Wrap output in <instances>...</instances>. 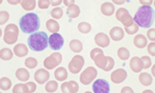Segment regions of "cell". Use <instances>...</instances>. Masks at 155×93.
<instances>
[{"mask_svg": "<svg viewBox=\"0 0 155 93\" xmlns=\"http://www.w3.org/2000/svg\"><path fill=\"white\" fill-rule=\"evenodd\" d=\"M133 19L140 27L149 28L152 26L154 22V10L150 6L143 5L140 7Z\"/></svg>", "mask_w": 155, "mask_h": 93, "instance_id": "1", "label": "cell"}, {"mask_svg": "<svg viewBox=\"0 0 155 93\" xmlns=\"http://www.w3.org/2000/svg\"><path fill=\"white\" fill-rule=\"evenodd\" d=\"M19 25L24 33H31L37 31L40 28V18L34 12L26 13L20 19Z\"/></svg>", "mask_w": 155, "mask_h": 93, "instance_id": "2", "label": "cell"}, {"mask_svg": "<svg viewBox=\"0 0 155 93\" xmlns=\"http://www.w3.org/2000/svg\"><path fill=\"white\" fill-rule=\"evenodd\" d=\"M28 43V46L33 51H43L48 47V34L43 31L34 32L29 35Z\"/></svg>", "mask_w": 155, "mask_h": 93, "instance_id": "3", "label": "cell"}, {"mask_svg": "<svg viewBox=\"0 0 155 93\" xmlns=\"http://www.w3.org/2000/svg\"><path fill=\"white\" fill-rule=\"evenodd\" d=\"M94 60L97 67L105 71H111L114 66L115 62L113 58L110 56H104L103 53L97 55Z\"/></svg>", "mask_w": 155, "mask_h": 93, "instance_id": "4", "label": "cell"}, {"mask_svg": "<svg viewBox=\"0 0 155 93\" xmlns=\"http://www.w3.org/2000/svg\"><path fill=\"white\" fill-rule=\"evenodd\" d=\"M115 16L116 19L123 24L125 27H130L134 23V19L126 8H120L117 9Z\"/></svg>", "mask_w": 155, "mask_h": 93, "instance_id": "5", "label": "cell"}, {"mask_svg": "<svg viewBox=\"0 0 155 93\" xmlns=\"http://www.w3.org/2000/svg\"><path fill=\"white\" fill-rule=\"evenodd\" d=\"M97 75V71L95 68L88 67L81 74L80 81L84 85H88L96 77Z\"/></svg>", "mask_w": 155, "mask_h": 93, "instance_id": "6", "label": "cell"}, {"mask_svg": "<svg viewBox=\"0 0 155 93\" xmlns=\"http://www.w3.org/2000/svg\"><path fill=\"white\" fill-rule=\"evenodd\" d=\"M84 64V59L83 56L79 55H75L69 64V70L72 73H78L82 69Z\"/></svg>", "mask_w": 155, "mask_h": 93, "instance_id": "7", "label": "cell"}, {"mask_svg": "<svg viewBox=\"0 0 155 93\" xmlns=\"http://www.w3.org/2000/svg\"><path fill=\"white\" fill-rule=\"evenodd\" d=\"M48 41L50 47L53 50H60L64 46V38L59 33H53L51 35Z\"/></svg>", "mask_w": 155, "mask_h": 93, "instance_id": "8", "label": "cell"}, {"mask_svg": "<svg viewBox=\"0 0 155 93\" xmlns=\"http://www.w3.org/2000/svg\"><path fill=\"white\" fill-rule=\"evenodd\" d=\"M93 91L95 93H109L110 85L108 81L104 79H97L92 85Z\"/></svg>", "mask_w": 155, "mask_h": 93, "instance_id": "9", "label": "cell"}, {"mask_svg": "<svg viewBox=\"0 0 155 93\" xmlns=\"http://www.w3.org/2000/svg\"><path fill=\"white\" fill-rule=\"evenodd\" d=\"M62 60V56L59 52H55L52 54L51 57H48L45 60L44 64L45 66H47V68L48 69H52L55 67L59 65Z\"/></svg>", "mask_w": 155, "mask_h": 93, "instance_id": "10", "label": "cell"}, {"mask_svg": "<svg viewBox=\"0 0 155 93\" xmlns=\"http://www.w3.org/2000/svg\"><path fill=\"white\" fill-rule=\"evenodd\" d=\"M127 77V73L125 70L122 68L117 69L112 72L111 80L114 83L120 84L125 81Z\"/></svg>", "mask_w": 155, "mask_h": 93, "instance_id": "11", "label": "cell"}, {"mask_svg": "<svg viewBox=\"0 0 155 93\" xmlns=\"http://www.w3.org/2000/svg\"><path fill=\"white\" fill-rule=\"evenodd\" d=\"M130 68L135 73H139L143 70V64L141 58L137 56L133 57L130 62Z\"/></svg>", "mask_w": 155, "mask_h": 93, "instance_id": "12", "label": "cell"}, {"mask_svg": "<svg viewBox=\"0 0 155 93\" xmlns=\"http://www.w3.org/2000/svg\"><path fill=\"white\" fill-rule=\"evenodd\" d=\"M94 40L97 45L102 48H106L110 45V38L105 33L102 32L98 33L95 35Z\"/></svg>", "mask_w": 155, "mask_h": 93, "instance_id": "13", "label": "cell"}, {"mask_svg": "<svg viewBox=\"0 0 155 93\" xmlns=\"http://www.w3.org/2000/svg\"><path fill=\"white\" fill-rule=\"evenodd\" d=\"M78 84L75 81H71L63 83L61 90L64 93H76L78 90Z\"/></svg>", "mask_w": 155, "mask_h": 93, "instance_id": "14", "label": "cell"}, {"mask_svg": "<svg viewBox=\"0 0 155 93\" xmlns=\"http://www.w3.org/2000/svg\"><path fill=\"white\" fill-rule=\"evenodd\" d=\"M110 35L114 41H121L124 37V31L120 27H114L110 30Z\"/></svg>", "mask_w": 155, "mask_h": 93, "instance_id": "15", "label": "cell"}, {"mask_svg": "<svg viewBox=\"0 0 155 93\" xmlns=\"http://www.w3.org/2000/svg\"><path fill=\"white\" fill-rule=\"evenodd\" d=\"M134 43L137 48L142 49L146 46L148 43V41L144 35L142 34H138L134 38Z\"/></svg>", "mask_w": 155, "mask_h": 93, "instance_id": "16", "label": "cell"}, {"mask_svg": "<svg viewBox=\"0 0 155 93\" xmlns=\"http://www.w3.org/2000/svg\"><path fill=\"white\" fill-rule=\"evenodd\" d=\"M101 10L103 15L106 16H111L114 12L115 7L111 3L107 2L101 5Z\"/></svg>", "mask_w": 155, "mask_h": 93, "instance_id": "17", "label": "cell"}, {"mask_svg": "<svg viewBox=\"0 0 155 93\" xmlns=\"http://www.w3.org/2000/svg\"><path fill=\"white\" fill-rule=\"evenodd\" d=\"M139 79L140 83L145 87L150 86L153 82V78L148 73H141L139 76Z\"/></svg>", "mask_w": 155, "mask_h": 93, "instance_id": "18", "label": "cell"}, {"mask_svg": "<svg viewBox=\"0 0 155 93\" xmlns=\"http://www.w3.org/2000/svg\"><path fill=\"white\" fill-rule=\"evenodd\" d=\"M54 74L55 78L58 81H64L66 80L68 77L67 70L63 67H60L55 70Z\"/></svg>", "mask_w": 155, "mask_h": 93, "instance_id": "19", "label": "cell"}, {"mask_svg": "<svg viewBox=\"0 0 155 93\" xmlns=\"http://www.w3.org/2000/svg\"><path fill=\"white\" fill-rule=\"evenodd\" d=\"M80 8L79 7L75 5H72L68 8L67 13L70 18H75L79 16L80 14Z\"/></svg>", "mask_w": 155, "mask_h": 93, "instance_id": "20", "label": "cell"}, {"mask_svg": "<svg viewBox=\"0 0 155 93\" xmlns=\"http://www.w3.org/2000/svg\"><path fill=\"white\" fill-rule=\"evenodd\" d=\"M70 48L74 52H80L83 50V45L78 40H73L70 43Z\"/></svg>", "mask_w": 155, "mask_h": 93, "instance_id": "21", "label": "cell"}, {"mask_svg": "<svg viewBox=\"0 0 155 93\" xmlns=\"http://www.w3.org/2000/svg\"><path fill=\"white\" fill-rule=\"evenodd\" d=\"M117 55L120 59L125 61L130 58V53L126 48L121 47L117 50Z\"/></svg>", "mask_w": 155, "mask_h": 93, "instance_id": "22", "label": "cell"}, {"mask_svg": "<svg viewBox=\"0 0 155 93\" xmlns=\"http://www.w3.org/2000/svg\"><path fill=\"white\" fill-rule=\"evenodd\" d=\"M47 28L48 30L50 32H57L60 29V26L59 24L54 20H50L48 21Z\"/></svg>", "mask_w": 155, "mask_h": 93, "instance_id": "23", "label": "cell"}, {"mask_svg": "<svg viewBox=\"0 0 155 93\" xmlns=\"http://www.w3.org/2000/svg\"><path fill=\"white\" fill-rule=\"evenodd\" d=\"M78 28L79 31L83 33H89L91 29V27L89 24L86 22L80 23L78 25Z\"/></svg>", "mask_w": 155, "mask_h": 93, "instance_id": "24", "label": "cell"}, {"mask_svg": "<svg viewBox=\"0 0 155 93\" xmlns=\"http://www.w3.org/2000/svg\"><path fill=\"white\" fill-rule=\"evenodd\" d=\"M139 26L136 23H134L130 27H125V29L127 34L129 35H134L138 31Z\"/></svg>", "mask_w": 155, "mask_h": 93, "instance_id": "25", "label": "cell"}, {"mask_svg": "<svg viewBox=\"0 0 155 93\" xmlns=\"http://www.w3.org/2000/svg\"><path fill=\"white\" fill-rule=\"evenodd\" d=\"M47 85L46 90L48 92H54L57 90L58 84L57 82L54 81H49Z\"/></svg>", "mask_w": 155, "mask_h": 93, "instance_id": "26", "label": "cell"}, {"mask_svg": "<svg viewBox=\"0 0 155 93\" xmlns=\"http://www.w3.org/2000/svg\"><path fill=\"white\" fill-rule=\"evenodd\" d=\"M51 14L53 18L59 19L63 16V11L60 8H56L52 10Z\"/></svg>", "mask_w": 155, "mask_h": 93, "instance_id": "27", "label": "cell"}, {"mask_svg": "<svg viewBox=\"0 0 155 93\" xmlns=\"http://www.w3.org/2000/svg\"><path fill=\"white\" fill-rule=\"evenodd\" d=\"M143 64V69H147L151 67L152 65V60L148 56H143L141 58Z\"/></svg>", "mask_w": 155, "mask_h": 93, "instance_id": "28", "label": "cell"}, {"mask_svg": "<svg viewBox=\"0 0 155 93\" xmlns=\"http://www.w3.org/2000/svg\"><path fill=\"white\" fill-rule=\"evenodd\" d=\"M155 43L154 42H153V43H150L148 45L147 48L148 52L150 55L153 56H155Z\"/></svg>", "mask_w": 155, "mask_h": 93, "instance_id": "29", "label": "cell"}, {"mask_svg": "<svg viewBox=\"0 0 155 93\" xmlns=\"http://www.w3.org/2000/svg\"><path fill=\"white\" fill-rule=\"evenodd\" d=\"M100 53H103V51H102V50L98 48H96L94 49L91 51V58L94 60V58H95V56L97 55Z\"/></svg>", "mask_w": 155, "mask_h": 93, "instance_id": "30", "label": "cell"}, {"mask_svg": "<svg viewBox=\"0 0 155 93\" xmlns=\"http://www.w3.org/2000/svg\"><path fill=\"white\" fill-rule=\"evenodd\" d=\"M155 30L154 28L149 29L147 31V37L150 41H155Z\"/></svg>", "mask_w": 155, "mask_h": 93, "instance_id": "31", "label": "cell"}, {"mask_svg": "<svg viewBox=\"0 0 155 93\" xmlns=\"http://www.w3.org/2000/svg\"><path fill=\"white\" fill-rule=\"evenodd\" d=\"M120 93H134V91L131 87H125L121 89Z\"/></svg>", "mask_w": 155, "mask_h": 93, "instance_id": "32", "label": "cell"}, {"mask_svg": "<svg viewBox=\"0 0 155 93\" xmlns=\"http://www.w3.org/2000/svg\"><path fill=\"white\" fill-rule=\"evenodd\" d=\"M140 3L141 4L143 5H146V6H150V5H152L153 2V1L150 0V1H139Z\"/></svg>", "mask_w": 155, "mask_h": 93, "instance_id": "33", "label": "cell"}, {"mask_svg": "<svg viewBox=\"0 0 155 93\" xmlns=\"http://www.w3.org/2000/svg\"><path fill=\"white\" fill-rule=\"evenodd\" d=\"M113 2L117 5H121L124 4L125 3V1H115V0H113Z\"/></svg>", "mask_w": 155, "mask_h": 93, "instance_id": "34", "label": "cell"}, {"mask_svg": "<svg viewBox=\"0 0 155 93\" xmlns=\"http://www.w3.org/2000/svg\"><path fill=\"white\" fill-rule=\"evenodd\" d=\"M64 3L66 6H68L69 5H73V4L74 3V1H64Z\"/></svg>", "mask_w": 155, "mask_h": 93, "instance_id": "35", "label": "cell"}, {"mask_svg": "<svg viewBox=\"0 0 155 93\" xmlns=\"http://www.w3.org/2000/svg\"><path fill=\"white\" fill-rule=\"evenodd\" d=\"M62 1H51V4L52 6H56V5H60L62 3Z\"/></svg>", "mask_w": 155, "mask_h": 93, "instance_id": "36", "label": "cell"}, {"mask_svg": "<svg viewBox=\"0 0 155 93\" xmlns=\"http://www.w3.org/2000/svg\"><path fill=\"white\" fill-rule=\"evenodd\" d=\"M151 72H152L153 76L155 77V64L153 65V67L151 68Z\"/></svg>", "mask_w": 155, "mask_h": 93, "instance_id": "37", "label": "cell"}, {"mask_svg": "<svg viewBox=\"0 0 155 93\" xmlns=\"http://www.w3.org/2000/svg\"><path fill=\"white\" fill-rule=\"evenodd\" d=\"M153 93V92L152 91H150V90H146V91H143V93Z\"/></svg>", "mask_w": 155, "mask_h": 93, "instance_id": "38", "label": "cell"}]
</instances>
